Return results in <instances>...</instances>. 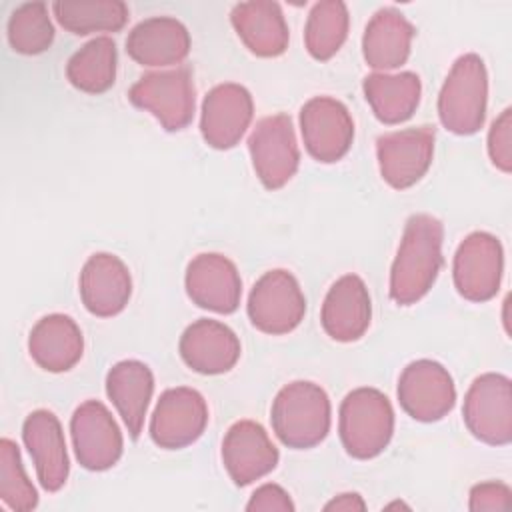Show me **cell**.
Returning a JSON list of instances; mask_svg holds the SVG:
<instances>
[{"label": "cell", "mask_w": 512, "mask_h": 512, "mask_svg": "<svg viewBox=\"0 0 512 512\" xmlns=\"http://www.w3.org/2000/svg\"><path fill=\"white\" fill-rule=\"evenodd\" d=\"M444 226L432 214H412L390 270V298L400 306L416 304L434 286L442 268Z\"/></svg>", "instance_id": "obj_1"}, {"label": "cell", "mask_w": 512, "mask_h": 512, "mask_svg": "<svg viewBox=\"0 0 512 512\" xmlns=\"http://www.w3.org/2000/svg\"><path fill=\"white\" fill-rule=\"evenodd\" d=\"M330 400L314 382L296 380L280 388L270 408L272 430L294 450L320 444L330 432Z\"/></svg>", "instance_id": "obj_2"}, {"label": "cell", "mask_w": 512, "mask_h": 512, "mask_svg": "<svg viewBox=\"0 0 512 512\" xmlns=\"http://www.w3.org/2000/svg\"><path fill=\"white\" fill-rule=\"evenodd\" d=\"M338 432L344 450L358 460L376 458L394 434V410L386 394L376 388H356L340 404Z\"/></svg>", "instance_id": "obj_3"}, {"label": "cell", "mask_w": 512, "mask_h": 512, "mask_svg": "<svg viewBox=\"0 0 512 512\" xmlns=\"http://www.w3.org/2000/svg\"><path fill=\"white\" fill-rule=\"evenodd\" d=\"M488 74L478 54L460 56L438 94V116L446 130L458 136L478 132L486 118Z\"/></svg>", "instance_id": "obj_4"}, {"label": "cell", "mask_w": 512, "mask_h": 512, "mask_svg": "<svg viewBox=\"0 0 512 512\" xmlns=\"http://www.w3.org/2000/svg\"><path fill=\"white\" fill-rule=\"evenodd\" d=\"M128 98L136 108L150 112L164 130H184L192 122L196 108L192 72L186 66H178L144 74L132 84Z\"/></svg>", "instance_id": "obj_5"}, {"label": "cell", "mask_w": 512, "mask_h": 512, "mask_svg": "<svg viewBox=\"0 0 512 512\" xmlns=\"http://www.w3.org/2000/svg\"><path fill=\"white\" fill-rule=\"evenodd\" d=\"M462 418L474 438L490 446H506L512 440V384L496 372L478 376L462 406Z\"/></svg>", "instance_id": "obj_6"}, {"label": "cell", "mask_w": 512, "mask_h": 512, "mask_svg": "<svg viewBox=\"0 0 512 512\" xmlns=\"http://www.w3.org/2000/svg\"><path fill=\"white\" fill-rule=\"evenodd\" d=\"M248 318L264 334H288L306 314V298L298 280L282 268L256 280L248 296Z\"/></svg>", "instance_id": "obj_7"}, {"label": "cell", "mask_w": 512, "mask_h": 512, "mask_svg": "<svg viewBox=\"0 0 512 512\" xmlns=\"http://www.w3.org/2000/svg\"><path fill=\"white\" fill-rule=\"evenodd\" d=\"M248 150L258 180L278 190L292 180L300 164V150L288 114H272L256 122L248 136Z\"/></svg>", "instance_id": "obj_8"}, {"label": "cell", "mask_w": 512, "mask_h": 512, "mask_svg": "<svg viewBox=\"0 0 512 512\" xmlns=\"http://www.w3.org/2000/svg\"><path fill=\"white\" fill-rule=\"evenodd\" d=\"M504 250L500 240L488 232L468 234L452 264V278L458 294L470 302L492 300L502 282Z\"/></svg>", "instance_id": "obj_9"}, {"label": "cell", "mask_w": 512, "mask_h": 512, "mask_svg": "<svg viewBox=\"0 0 512 512\" xmlns=\"http://www.w3.org/2000/svg\"><path fill=\"white\" fill-rule=\"evenodd\" d=\"M398 402L418 422L442 420L456 402V386L450 372L434 360L410 362L398 378Z\"/></svg>", "instance_id": "obj_10"}, {"label": "cell", "mask_w": 512, "mask_h": 512, "mask_svg": "<svg viewBox=\"0 0 512 512\" xmlns=\"http://www.w3.org/2000/svg\"><path fill=\"white\" fill-rule=\"evenodd\" d=\"M208 424L204 396L188 386L168 388L160 394L150 418V438L164 450H180L194 444Z\"/></svg>", "instance_id": "obj_11"}, {"label": "cell", "mask_w": 512, "mask_h": 512, "mask_svg": "<svg viewBox=\"0 0 512 512\" xmlns=\"http://www.w3.org/2000/svg\"><path fill=\"white\" fill-rule=\"evenodd\" d=\"M70 434L76 460L86 470H108L122 456V432L110 410L98 400H86L74 410Z\"/></svg>", "instance_id": "obj_12"}, {"label": "cell", "mask_w": 512, "mask_h": 512, "mask_svg": "<svg viewBox=\"0 0 512 512\" xmlns=\"http://www.w3.org/2000/svg\"><path fill=\"white\" fill-rule=\"evenodd\" d=\"M300 132L308 154L330 164L348 154L354 140V122L340 100L316 96L300 110Z\"/></svg>", "instance_id": "obj_13"}, {"label": "cell", "mask_w": 512, "mask_h": 512, "mask_svg": "<svg viewBox=\"0 0 512 512\" xmlns=\"http://www.w3.org/2000/svg\"><path fill=\"white\" fill-rule=\"evenodd\" d=\"M376 156L382 178L396 190L414 186L430 168L434 156V128L416 126L378 136Z\"/></svg>", "instance_id": "obj_14"}, {"label": "cell", "mask_w": 512, "mask_h": 512, "mask_svg": "<svg viewBox=\"0 0 512 512\" xmlns=\"http://www.w3.org/2000/svg\"><path fill=\"white\" fill-rule=\"evenodd\" d=\"M254 116L250 92L234 82L214 86L202 102L200 132L208 146L216 150L234 148L248 130Z\"/></svg>", "instance_id": "obj_15"}, {"label": "cell", "mask_w": 512, "mask_h": 512, "mask_svg": "<svg viewBox=\"0 0 512 512\" xmlns=\"http://www.w3.org/2000/svg\"><path fill=\"white\" fill-rule=\"evenodd\" d=\"M188 298L210 312L232 314L242 296V280L236 264L216 252H204L190 260L186 268Z\"/></svg>", "instance_id": "obj_16"}, {"label": "cell", "mask_w": 512, "mask_h": 512, "mask_svg": "<svg viewBox=\"0 0 512 512\" xmlns=\"http://www.w3.org/2000/svg\"><path fill=\"white\" fill-rule=\"evenodd\" d=\"M278 448L262 424L240 420L222 440V462L236 486H248L270 474L278 464Z\"/></svg>", "instance_id": "obj_17"}, {"label": "cell", "mask_w": 512, "mask_h": 512, "mask_svg": "<svg viewBox=\"0 0 512 512\" xmlns=\"http://www.w3.org/2000/svg\"><path fill=\"white\" fill-rule=\"evenodd\" d=\"M132 294L128 266L114 254H92L80 272V298L84 308L98 316L110 318L120 314Z\"/></svg>", "instance_id": "obj_18"}, {"label": "cell", "mask_w": 512, "mask_h": 512, "mask_svg": "<svg viewBox=\"0 0 512 512\" xmlns=\"http://www.w3.org/2000/svg\"><path fill=\"white\" fill-rule=\"evenodd\" d=\"M22 440L34 460L40 486L46 492H58L70 472L60 420L50 410H34L24 420Z\"/></svg>", "instance_id": "obj_19"}, {"label": "cell", "mask_w": 512, "mask_h": 512, "mask_svg": "<svg viewBox=\"0 0 512 512\" xmlns=\"http://www.w3.org/2000/svg\"><path fill=\"white\" fill-rule=\"evenodd\" d=\"M180 356L198 374L214 376L232 370L240 358L238 336L222 322L200 318L180 336Z\"/></svg>", "instance_id": "obj_20"}, {"label": "cell", "mask_w": 512, "mask_h": 512, "mask_svg": "<svg viewBox=\"0 0 512 512\" xmlns=\"http://www.w3.org/2000/svg\"><path fill=\"white\" fill-rule=\"evenodd\" d=\"M372 304L364 280L356 274L338 278L322 304L320 322L324 332L336 342H354L370 326Z\"/></svg>", "instance_id": "obj_21"}, {"label": "cell", "mask_w": 512, "mask_h": 512, "mask_svg": "<svg viewBox=\"0 0 512 512\" xmlns=\"http://www.w3.org/2000/svg\"><path fill=\"white\" fill-rule=\"evenodd\" d=\"M126 52L142 66L180 64L190 52V32L172 16H152L130 30Z\"/></svg>", "instance_id": "obj_22"}, {"label": "cell", "mask_w": 512, "mask_h": 512, "mask_svg": "<svg viewBox=\"0 0 512 512\" xmlns=\"http://www.w3.org/2000/svg\"><path fill=\"white\" fill-rule=\"evenodd\" d=\"M230 22L244 46L260 58H276L288 48V26L278 2H240L230 12Z\"/></svg>", "instance_id": "obj_23"}, {"label": "cell", "mask_w": 512, "mask_h": 512, "mask_svg": "<svg viewBox=\"0 0 512 512\" xmlns=\"http://www.w3.org/2000/svg\"><path fill=\"white\" fill-rule=\"evenodd\" d=\"M28 352L42 370L66 372L82 358V330L66 314H48L30 330Z\"/></svg>", "instance_id": "obj_24"}, {"label": "cell", "mask_w": 512, "mask_h": 512, "mask_svg": "<svg viewBox=\"0 0 512 512\" xmlns=\"http://www.w3.org/2000/svg\"><path fill=\"white\" fill-rule=\"evenodd\" d=\"M152 392V370L140 360L116 362L106 374V394L134 440L142 432Z\"/></svg>", "instance_id": "obj_25"}, {"label": "cell", "mask_w": 512, "mask_h": 512, "mask_svg": "<svg viewBox=\"0 0 512 512\" xmlns=\"http://www.w3.org/2000/svg\"><path fill=\"white\" fill-rule=\"evenodd\" d=\"M416 30L394 8L378 10L366 24L362 54L370 68L394 70L406 64Z\"/></svg>", "instance_id": "obj_26"}, {"label": "cell", "mask_w": 512, "mask_h": 512, "mask_svg": "<svg viewBox=\"0 0 512 512\" xmlns=\"http://www.w3.org/2000/svg\"><path fill=\"white\" fill-rule=\"evenodd\" d=\"M364 96L382 124H400L412 118L420 104L422 84L414 72H374L364 78Z\"/></svg>", "instance_id": "obj_27"}, {"label": "cell", "mask_w": 512, "mask_h": 512, "mask_svg": "<svg viewBox=\"0 0 512 512\" xmlns=\"http://www.w3.org/2000/svg\"><path fill=\"white\" fill-rule=\"evenodd\" d=\"M118 52L108 36H98L74 52L66 64L68 82L86 94H102L116 80Z\"/></svg>", "instance_id": "obj_28"}, {"label": "cell", "mask_w": 512, "mask_h": 512, "mask_svg": "<svg viewBox=\"0 0 512 512\" xmlns=\"http://www.w3.org/2000/svg\"><path fill=\"white\" fill-rule=\"evenodd\" d=\"M52 12L64 30L78 36L118 32L128 22V6L122 0H58Z\"/></svg>", "instance_id": "obj_29"}, {"label": "cell", "mask_w": 512, "mask_h": 512, "mask_svg": "<svg viewBox=\"0 0 512 512\" xmlns=\"http://www.w3.org/2000/svg\"><path fill=\"white\" fill-rule=\"evenodd\" d=\"M348 8L340 0L314 4L304 28V44L314 60H330L348 36Z\"/></svg>", "instance_id": "obj_30"}, {"label": "cell", "mask_w": 512, "mask_h": 512, "mask_svg": "<svg viewBox=\"0 0 512 512\" xmlns=\"http://www.w3.org/2000/svg\"><path fill=\"white\" fill-rule=\"evenodd\" d=\"M8 42L14 52L26 56L42 54L52 46L54 26L44 2H26L10 14Z\"/></svg>", "instance_id": "obj_31"}, {"label": "cell", "mask_w": 512, "mask_h": 512, "mask_svg": "<svg viewBox=\"0 0 512 512\" xmlns=\"http://www.w3.org/2000/svg\"><path fill=\"white\" fill-rule=\"evenodd\" d=\"M0 500L16 512H28L38 506L36 488L24 472L16 442L10 438L0 440Z\"/></svg>", "instance_id": "obj_32"}, {"label": "cell", "mask_w": 512, "mask_h": 512, "mask_svg": "<svg viewBox=\"0 0 512 512\" xmlns=\"http://www.w3.org/2000/svg\"><path fill=\"white\" fill-rule=\"evenodd\" d=\"M488 156L492 164L510 174L512 170V110L506 108L488 130Z\"/></svg>", "instance_id": "obj_33"}, {"label": "cell", "mask_w": 512, "mask_h": 512, "mask_svg": "<svg viewBox=\"0 0 512 512\" xmlns=\"http://www.w3.org/2000/svg\"><path fill=\"white\" fill-rule=\"evenodd\" d=\"M512 504V492L504 482H480L472 486L468 508L472 512L482 510H508Z\"/></svg>", "instance_id": "obj_34"}, {"label": "cell", "mask_w": 512, "mask_h": 512, "mask_svg": "<svg viewBox=\"0 0 512 512\" xmlns=\"http://www.w3.org/2000/svg\"><path fill=\"white\" fill-rule=\"evenodd\" d=\"M294 502L290 494L278 484H262L250 496L246 510L248 512H294Z\"/></svg>", "instance_id": "obj_35"}, {"label": "cell", "mask_w": 512, "mask_h": 512, "mask_svg": "<svg viewBox=\"0 0 512 512\" xmlns=\"http://www.w3.org/2000/svg\"><path fill=\"white\" fill-rule=\"evenodd\" d=\"M324 510L326 512H356V510L362 512V510H366V502L356 492H344V494H338L336 498H332L324 506Z\"/></svg>", "instance_id": "obj_36"}]
</instances>
